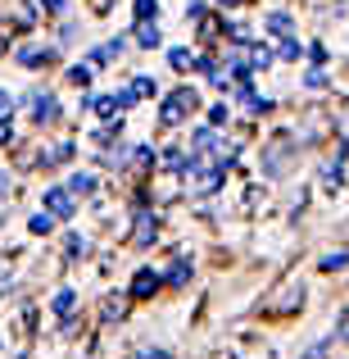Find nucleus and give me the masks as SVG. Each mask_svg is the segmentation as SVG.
Masks as SVG:
<instances>
[{
  "mask_svg": "<svg viewBox=\"0 0 349 359\" xmlns=\"http://www.w3.org/2000/svg\"><path fill=\"white\" fill-rule=\"evenodd\" d=\"M45 214H55V219H69L73 214V191L69 187H50V191H45Z\"/></svg>",
  "mask_w": 349,
  "mask_h": 359,
  "instance_id": "obj_2",
  "label": "nucleus"
},
{
  "mask_svg": "<svg viewBox=\"0 0 349 359\" xmlns=\"http://www.w3.org/2000/svg\"><path fill=\"white\" fill-rule=\"evenodd\" d=\"M5 46H9V41H5V32H0V55H5Z\"/></svg>",
  "mask_w": 349,
  "mask_h": 359,
  "instance_id": "obj_29",
  "label": "nucleus"
},
{
  "mask_svg": "<svg viewBox=\"0 0 349 359\" xmlns=\"http://www.w3.org/2000/svg\"><path fill=\"white\" fill-rule=\"evenodd\" d=\"M186 278H191V264H186V259H177V269L168 273V282H173V287H182Z\"/></svg>",
  "mask_w": 349,
  "mask_h": 359,
  "instance_id": "obj_16",
  "label": "nucleus"
},
{
  "mask_svg": "<svg viewBox=\"0 0 349 359\" xmlns=\"http://www.w3.org/2000/svg\"><path fill=\"white\" fill-rule=\"evenodd\" d=\"M150 291H159V278H155V269H141L136 278H131V296H136V300H145Z\"/></svg>",
  "mask_w": 349,
  "mask_h": 359,
  "instance_id": "obj_5",
  "label": "nucleus"
},
{
  "mask_svg": "<svg viewBox=\"0 0 349 359\" xmlns=\"http://www.w3.org/2000/svg\"><path fill=\"white\" fill-rule=\"evenodd\" d=\"M281 55H286V60H299V41H281Z\"/></svg>",
  "mask_w": 349,
  "mask_h": 359,
  "instance_id": "obj_23",
  "label": "nucleus"
},
{
  "mask_svg": "<svg viewBox=\"0 0 349 359\" xmlns=\"http://www.w3.org/2000/svg\"><path fill=\"white\" fill-rule=\"evenodd\" d=\"M131 91H136V100L141 96H155V82H150V78H136V82H131Z\"/></svg>",
  "mask_w": 349,
  "mask_h": 359,
  "instance_id": "obj_19",
  "label": "nucleus"
},
{
  "mask_svg": "<svg viewBox=\"0 0 349 359\" xmlns=\"http://www.w3.org/2000/svg\"><path fill=\"white\" fill-rule=\"evenodd\" d=\"M91 109H96L100 118H118L122 114V109H118V96H96V100H91Z\"/></svg>",
  "mask_w": 349,
  "mask_h": 359,
  "instance_id": "obj_9",
  "label": "nucleus"
},
{
  "mask_svg": "<svg viewBox=\"0 0 349 359\" xmlns=\"http://www.w3.org/2000/svg\"><path fill=\"white\" fill-rule=\"evenodd\" d=\"M69 191L73 196H91V191H96V173H73L69 177Z\"/></svg>",
  "mask_w": 349,
  "mask_h": 359,
  "instance_id": "obj_8",
  "label": "nucleus"
},
{
  "mask_svg": "<svg viewBox=\"0 0 349 359\" xmlns=\"http://www.w3.org/2000/svg\"><path fill=\"white\" fill-rule=\"evenodd\" d=\"M263 23H268V27H272L277 36H286V32H290V14H268Z\"/></svg>",
  "mask_w": 349,
  "mask_h": 359,
  "instance_id": "obj_12",
  "label": "nucleus"
},
{
  "mask_svg": "<svg viewBox=\"0 0 349 359\" xmlns=\"http://www.w3.org/2000/svg\"><path fill=\"white\" fill-rule=\"evenodd\" d=\"M131 9H136V23H141V18H159V5H155V0H136Z\"/></svg>",
  "mask_w": 349,
  "mask_h": 359,
  "instance_id": "obj_15",
  "label": "nucleus"
},
{
  "mask_svg": "<svg viewBox=\"0 0 349 359\" xmlns=\"http://www.w3.org/2000/svg\"><path fill=\"white\" fill-rule=\"evenodd\" d=\"M155 232H159V214L141 210L136 214V237H131V241H136V245H150V241H155Z\"/></svg>",
  "mask_w": 349,
  "mask_h": 359,
  "instance_id": "obj_4",
  "label": "nucleus"
},
{
  "mask_svg": "<svg viewBox=\"0 0 349 359\" xmlns=\"http://www.w3.org/2000/svg\"><path fill=\"white\" fill-rule=\"evenodd\" d=\"M131 155H136V164H155V150H150V146H141V150H131Z\"/></svg>",
  "mask_w": 349,
  "mask_h": 359,
  "instance_id": "obj_21",
  "label": "nucleus"
},
{
  "mask_svg": "<svg viewBox=\"0 0 349 359\" xmlns=\"http://www.w3.org/2000/svg\"><path fill=\"white\" fill-rule=\"evenodd\" d=\"M136 46H145V50L159 46V23H155V18H141V23H136Z\"/></svg>",
  "mask_w": 349,
  "mask_h": 359,
  "instance_id": "obj_7",
  "label": "nucleus"
},
{
  "mask_svg": "<svg viewBox=\"0 0 349 359\" xmlns=\"http://www.w3.org/2000/svg\"><path fill=\"white\" fill-rule=\"evenodd\" d=\"M41 9H50V14H59V9H64V0H41Z\"/></svg>",
  "mask_w": 349,
  "mask_h": 359,
  "instance_id": "obj_25",
  "label": "nucleus"
},
{
  "mask_svg": "<svg viewBox=\"0 0 349 359\" xmlns=\"http://www.w3.org/2000/svg\"><path fill=\"white\" fill-rule=\"evenodd\" d=\"M341 337H345V341H349V309H345V314H341Z\"/></svg>",
  "mask_w": 349,
  "mask_h": 359,
  "instance_id": "obj_27",
  "label": "nucleus"
},
{
  "mask_svg": "<svg viewBox=\"0 0 349 359\" xmlns=\"http://www.w3.org/2000/svg\"><path fill=\"white\" fill-rule=\"evenodd\" d=\"M69 82H73V87H87V82H91V64H78V69H69Z\"/></svg>",
  "mask_w": 349,
  "mask_h": 359,
  "instance_id": "obj_14",
  "label": "nucleus"
},
{
  "mask_svg": "<svg viewBox=\"0 0 349 359\" xmlns=\"http://www.w3.org/2000/svg\"><path fill=\"white\" fill-rule=\"evenodd\" d=\"M73 305H78V296H73V291L64 287L59 296H55V314H59V318H64V314H73Z\"/></svg>",
  "mask_w": 349,
  "mask_h": 359,
  "instance_id": "obj_11",
  "label": "nucleus"
},
{
  "mask_svg": "<svg viewBox=\"0 0 349 359\" xmlns=\"http://www.w3.org/2000/svg\"><path fill=\"white\" fill-rule=\"evenodd\" d=\"M69 159H73V141H64V146L45 150V164H69Z\"/></svg>",
  "mask_w": 349,
  "mask_h": 359,
  "instance_id": "obj_10",
  "label": "nucleus"
},
{
  "mask_svg": "<svg viewBox=\"0 0 349 359\" xmlns=\"http://www.w3.org/2000/svg\"><path fill=\"white\" fill-rule=\"evenodd\" d=\"M345 264H349V255L341 250V255H327V259H322V269H345Z\"/></svg>",
  "mask_w": 349,
  "mask_h": 359,
  "instance_id": "obj_20",
  "label": "nucleus"
},
{
  "mask_svg": "<svg viewBox=\"0 0 349 359\" xmlns=\"http://www.w3.org/2000/svg\"><path fill=\"white\" fill-rule=\"evenodd\" d=\"M9 114V91H0V118Z\"/></svg>",
  "mask_w": 349,
  "mask_h": 359,
  "instance_id": "obj_26",
  "label": "nucleus"
},
{
  "mask_svg": "<svg viewBox=\"0 0 349 359\" xmlns=\"http://www.w3.org/2000/svg\"><path fill=\"white\" fill-rule=\"evenodd\" d=\"M195 105H200V100H195V91H191V87L173 91V96L164 100V109H159V123H164V128H177V123H182L186 114H195Z\"/></svg>",
  "mask_w": 349,
  "mask_h": 359,
  "instance_id": "obj_1",
  "label": "nucleus"
},
{
  "mask_svg": "<svg viewBox=\"0 0 349 359\" xmlns=\"http://www.w3.org/2000/svg\"><path fill=\"white\" fill-rule=\"evenodd\" d=\"M27 228H32V232H36V237H45V232H50V228H55V214H36V219H32V223H27Z\"/></svg>",
  "mask_w": 349,
  "mask_h": 359,
  "instance_id": "obj_13",
  "label": "nucleus"
},
{
  "mask_svg": "<svg viewBox=\"0 0 349 359\" xmlns=\"http://www.w3.org/2000/svg\"><path fill=\"white\" fill-rule=\"evenodd\" d=\"M327 355H332V337H322V341H318V346H313V351H308L304 359H327Z\"/></svg>",
  "mask_w": 349,
  "mask_h": 359,
  "instance_id": "obj_18",
  "label": "nucleus"
},
{
  "mask_svg": "<svg viewBox=\"0 0 349 359\" xmlns=\"http://www.w3.org/2000/svg\"><path fill=\"white\" fill-rule=\"evenodd\" d=\"M9 141H14V128H9V123L0 118V146H9Z\"/></svg>",
  "mask_w": 349,
  "mask_h": 359,
  "instance_id": "obj_24",
  "label": "nucleus"
},
{
  "mask_svg": "<svg viewBox=\"0 0 349 359\" xmlns=\"http://www.w3.org/2000/svg\"><path fill=\"white\" fill-rule=\"evenodd\" d=\"M218 5H222V9H232V5H241V0H218Z\"/></svg>",
  "mask_w": 349,
  "mask_h": 359,
  "instance_id": "obj_28",
  "label": "nucleus"
},
{
  "mask_svg": "<svg viewBox=\"0 0 349 359\" xmlns=\"http://www.w3.org/2000/svg\"><path fill=\"white\" fill-rule=\"evenodd\" d=\"M55 50H41V46H27V50H18V64L23 69H41V64H50Z\"/></svg>",
  "mask_w": 349,
  "mask_h": 359,
  "instance_id": "obj_6",
  "label": "nucleus"
},
{
  "mask_svg": "<svg viewBox=\"0 0 349 359\" xmlns=\"http://www.w3.org/2000/svg\"><path fill=\"white\" fill-rule=\"evenodd\" d=\"M32 114H36V123H55L59 118V100L50 91H32Z\"/></svg>",
  "mask_w": 349,
  "mask_h": 359,
  "instance_id": "obj_3",
  "label": "nucleus"
},
{
  "mask_svg": "<svg viewBox=\"0 0 349 359\" xmlns=\"http://www.w3.org/2000/svg\"><path fill=\"white\" fill-rule=\"evenodd\" d=\"M136 359H173V355H168V351H155V346H145V351H141Z\"/></svg>",
  "mask_w": 349,
  "mask_h": 359,
  "instance_id": "obj_22",
  "label": "nucleus"
},
{
  "mask_svg": "<svg viewBox=\"0 0 349 359\" xmlns=\"http://www.w3.org/2000/svg\"><path fill=\"white\" fill-rule=\"evenodd\" d=\"M168 64H173L177 73H186V64H195V60H191V50H173V55H168Z\"/></svg>",
  "mask_w": 349,
  "mask_h": 359,
  "instance_id": "obj_17",
  "label": "nucleus"
}]
</instances>
